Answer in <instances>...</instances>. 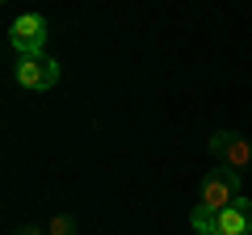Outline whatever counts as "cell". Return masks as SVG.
Masks as SVG:
<instances>
[{
	"mask_svg": "<svg viewBox=\"0 0 252 235\" xmlns=\"http://www.w3.org/2000/svg\"><path fill=\"white\" fill-rule=\"evenodd\" d=\"M46 38H51V26H46L42 13H21L9 26V46L17 55H42Z\"/></svg>",
	"mask_w": 252,
	"mask_h": 235,
	"instance_id": "6da1fadb",
	"label": "cell"
},
{
	"mask_svg": "<svg viewBox=\"0 0 252 235\" xmlns=\"http://www.w3.org/2000/svg\"><path fill=\"white\" fill-rule=\"evenodd\" d=\"M46 235H76V223H72L67 214H55L51 227H46Z\"/></svg>",
	"mask_w": 252,
	"mask_h": 235,
	"instance_id": "52a82bcc",
	"label": "cell"
},
{
	"mask_svg": "<svg viewBox=\"0 0 252 235\" xmlns=\"http://www.w3.org/2000/svg\"><path fill=\"white\" fill-rule=\"evenodd\" d=\"M59 59H46V55H21L17 59V84L21 88H34V92H46V88H55L59 84Z\"/></svg>",
	"mask_w": 252,
	"mask_h": 235,
	"instance_id": "3957f363",
	"label": "cell"
},
{
	"mask_svg": "<svg viewBox=\"0 0 252 235\" xmlns=\"http://www.w3.org/2000/svg\"><path fill=\"white\" fill-rule=\"evenodd\" d=\"M210 155H215L219 164H227V168H248L252 164V143L240 135V130H215Z\"/></svg>",
	"mask_w": 252,
	"mask_h": 235,
	"instance_id": "277c9868",
	"label": "cell"
},
{
	"mask_svg": "<svg viewBox=\"0 0 252 235\" xmlns=\"http://www.w3.org/2000/svg\"><path fill=\"white\" fill-rule=\"evenodd\" d=\"M189 223H193V231H219V210L198 202V206L189 210Z\"/></svg>",
	"mask_w": 252,
	"mask_h": 235,
	"instance_id": "8992f818",
	"label": "cell"
},
{
	"mask_svg": "<svg viewBox=\"0 0 252 235\" xmlns=\"http://www.w3.org/2000/svg\"><path fill=\"white\" fill-rule=\"evenodd\" d=\"M17 235H46V231H38V227H21Z\"/></svg>",
	"mask_w": 252,
	"mask_h": 235,
	"instance_id": "ba28073f",
	"label": "cell"
},
{
	"mask_svg": "<svg viewBox=\"0 0 252 235\" xmlns=\"http://www.w3.org/2000/svg\"><path fill=\"white\" fill-rule=\"evenodd\" d=\"M198 235H223V231H198Z\"/></svg>",
	"mask_w": 252,
	"mask_h": 235,
	"instance_id": "9c48e42d",
	"label": "cell"
},
{
	"mask_svg": "<svg viewBox=\"0 0 252 235\" xmlns=\"http://www.w3.org/2000/svg\"><path fill=\"white\" fill-rule=\"evenodd\" d=\"M240 198V168H227V164H219V168H210L206 176H202V206H231V202Z\"/></svg>",
	"mask_w": 252,
	"mask_h": 235,
	"instance_id": "7a4b0ae2",
	"label": "cell"
},
{
	"mask_svg": "<svg viewBox=\"0 0 252 235\" xmlns=\"http://www.w3.org/2000/svg\"><path fill=\"white\" fill-rule=\"evenodd\" d=\"M219 231L223 235H252V202L235 198L231 206L219 210Z\"/></svg>",
	"mask_w": 252,
	"mask_h": 235,
	"instance_id": "5b68a950",
	"label": "cell"
}]
</instances>
